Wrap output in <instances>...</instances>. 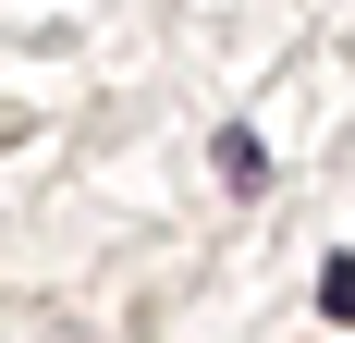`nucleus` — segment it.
Returning a JSON list of instances; mask_svg holds the SVG:
<instances>
[{
	"instance_id": "1",
	"label": "nucleus",
	"mask_w": 355,
	"mask_h": 343,
	"mask_svg": "<svg viewBox=\"0 0 355 343\" xmlns=\"http://www.w3.org/2000/svg\"><path fill=\"white\" fill-rule=\"evenodd\" d=\"M209 160H220V184H233V196H257V184H270V147H257V135H245V123H233V135H220V147H209Z\"/></svg>"
},
{
	"instance_id": "2",
	"label": "nucleus",
	"mask_w": 355,
	"mask_h": 343,
	"mask_svg": "<svg viewBox=\"0 0 355 343\" xmlns=\"http://www.w3.org/2000/svg\"><path fill=\"white\" fill-rule=\"evenodd\" d=\"M319 319H343V331H355V258H331V270H319Z\"/></svg>"
}]
</instances>
